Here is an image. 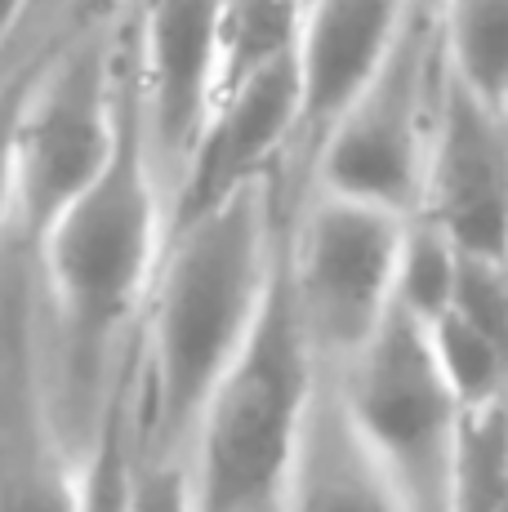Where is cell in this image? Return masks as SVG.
Segmentation results:
<instances>
[{
    "label": "cell",
    "instance_id": "21",
    "mask_svg": "<svg viewBox=\"0 0 508 512\" xmlns=\"http://www.w3.org/2000/svg\"><path fill=\"white\" fill-rule=\"evenodd\" d=\"M130 512H201L192 468L170 455H139Z\"/></svg>",
    "mask_w": 508,
    "mask_h": 512
},
{
    "label": "cell",
    "instance_id": "15",
    "mask_svg": "<svg viewBox=\"0 0 508 512\" xmlns=\"http://www.w3.org/2000/svg\"><path fill=\"white\" fill-rule=\"evenodd\" d=\"M508 499V397L464 410L455 432L446 512H500Z\"/></svg>",
    "mask_w": 508,
    "mask_h": 512
},
{
    "label": "cell",
    "instance_id": "3",
    "mask_svg": "<svg viewBox=\"0 0 508 512\" xmlns=\"http://www.w3.org/2000/svg\"><path fill=\"white\" fill-rule=\"evenodd\" d=\"M36 254L67 330L90 352L121 326L125 312L161 272V201L134 67L116 156L58 214L54 228L36 241Z\"/></svg>",
    "mask_w": 508,
    "mask_h": 512
},
{
    "label": "cell",
    "instance_id": "14",
    "mask_svg": "<svg viewBox=\"0 0 508 512\" xmlns=\"http://www.w3.org/2000/svg\"><path fill=\"white\" fill-rule=\"evenodd\" d=\"M446 72L508 112V0H446Z\"/></svg>",
    "mask_w": 508,
    "mask_h": 512
},
{
    "label": "cell",
    "instance_id": "8",
    "mask_svg": "<svg viewBox=\"0 0 508 512\" xmlns=\"http://www.w3.org/2000/svg\"><path fill=\"white\" fill-rule=\"evenodd\" d=\"M419 219L442 228L459 254L508 259V112L451 72L437 98Z\"/></svg>",
    "mask_w": 508,
    "mask_h": 512
},
{
    "label": "cell",
    "instance_id": "13",
    "mask_svg": "<svg viewBox=\"0 0 508 512\" xmlns=\"http://www.w3.org/2000/svg\"><path fill=\"white\" fill-rule=\"evenodd\" d=\"M415 14V0H312L299 63L308 90V125H335L344 107L366 90L402 27Z\"/></svg>",
    "mask_w": 508,
    "mask_h": 512
},
{
    "label": "cell",
    "instance_id": "4",
    "mask_svg": "<svg viewBox=\"0 0 508 512\" xmlns=\"http://www.w3.org/2000/svg\"><path fill=\"white\" fill-rule=\"evenodd\" d=\"M130 103V67L116 63L103 36L54 49L18 125V219L41 241L54 219L116 156Z\"/></svg>",
    "mask_w": 508,
    "mask_h": 512
},
{
    "label": "cell",
    "instance_id": "22",
    "mask_svg": "<svg viewBox=\"0 0 508 512\" xmlns=\"http://www.w3.org/2000/svg\"><path fill=\"white\" fill-rule=\"evenodd\" d=\"M23 9H27V0H0V45H5V36L18 27Z\"/></svg>",
    "mask_w": 508,
    "mask_h": 512
},
{
    "label": "cell",
    "instance_id": "17",
    "mask_svg": "<svg viewBox=\"0 0 508 512\" xmlns=\"http://www.w3.org/2000/svg\"><path fill=\"white\" fill-rule=\"evenodd\" d=\"M428 339H433L442 374L455 388L464 410L491 406V401L508 397V352L491 334H482L473 321L459 317V312H446V317H437L433 326H428Z\"/></svg>",
    "mask_w": 508,
    "mask_h": 512
},
{
    "label": "cell",
    "instance_id": "7",
    "mask_svg": "<svg viewBox=\"0 0 508 512\" xmlns=\"http://www.w3.org/2000/svg\"><path fill=\"white\" fill-rule=\"evenodd\" d=\"M410 219L366 201L321 192L286 241L290 290L312 348L353 361L397 308Z\"/></svg>",
    "mask_w": 508,
    "mask_h": 512
},
{
    "label": "cell",
    "instance_id": "2",
    "mask_svg": "<svg viewBox=\"0 0 508 512\" xmlns=\"http://www.w3.org/2000/svg\"><path fill=\"white\" fill-rule=\"evenodd\" d=\"M312 348L295 290L286 245L268 303L254 321L241 357L210 392L197 423V499L201 512H259L281 499L299 432L317 397Z\"/></svg>",
    "mask_w": 508,
    "mask_h": 512
},
{
    "label": "cell",
    "instance_id": "5",
    "mask_svg": "<svg viewBox=\"0 0 508 512\" xmlns=\"http://www.w3.org/2000/svg\"><path fill=\"white\" fill-rule=\"evenodd\" d=\"M339 392L357 428L393 472L406 508L446 512V481L464 406L446 383L424 321L393 308L384 330L348 361Z\"/></svg>",
    "mask_w": 508,
    "mask_h": 512
},
{
    "label": "cell",
    "instance_id": "11",
    "mask_svg": "<svg viewBox=\"0 0 508 512\" xmlns=\"http://www.w3.org/2000/svg\"><path fill=\"white\" fill-rule=\"evenodd\" d=\"M308 125V90L299 54L250 72L246 81L219 94L197 152L188 161V183L179 196L174 228L201 219L246 183L268 179V161L281 152L290 134Z\"/></svg>",
    "mask_w": 508,
    "mask_h": 512
},
{
    "label": "cell",
    "instance_id": "9",
    "mask_svg": "<svg viewBox=\"0 0 508 512\" xmlns=\"http://www.w3.org/2000/svg\"><path fill=\"white\" fill-rule=\"evenodd\" d=\"M81 468L50 423L32 334V294L18 263L0 268V512H76Z\"/></svg>",
    "mask_w": 508,
    "mask_h": 512
},
{
    "label": "cell",
    "instance_id": "20",
    "mask_svg": "<svg viewBox=\"0 0 508 512\" xmlns=\"http://www.w3.org/2000/svg\"><path fill=\"white\" fill-rule=\"evenodd\" d=\"M50 58L54 49H41L23 67L0 76V223L9 219V210H18V125H23L27 98H32Z\"/></svg>",
    "mask_w": 508,
    "mask_h": 512
},
{
    "label": "cell",
    "instance_id": "19",
    "mask_svg": "<svg viewBox=\"0 0 508 512\" xmlns=\"http://www.w3.org/2000/svg\"><path fill=\"white\" fill-rule=\"evenodd\" d=\"M134 468H139L134 423L125 410V392H116L99 432H94L90 455L81 464V508L76 512H130Z\"/></svg>",
    "mask_w": 508,
    "mask_h": 512
},
{
    "label": "cell",
    "instance_id": "23",
    "mask_svg": "<svg viewBox=\"0 0 508 512\" xmlns=\"http://www.w3.org/2000/svg\"><path fill=\"white\" fill-rule=\"evenodd\" d=\"M500 512H508V499H504V508H500Z\"/></svg>",
    "mask_w": 508,
    "mask_h": 512
},
{
    "label": "cell",
    "instance_id": "1",
    "mask_svg": "<svg viewBox=\"0 0 508 512\" xmlns=\"http://www.w3.org/2000/svg\"><path fill=\"white\" fill-rule=\"evenodd\" d=\"M268 179L246 183L170 236L152 294L143 428L152 455L201 423V410L241 357L281 263Z\"/></svg>",
    "mask_w": 508,
    "mask_h": 512
},
{
    "label": "cell",
    "instance_id": "12",
    "mask_svg": "<svg viewBox=\"0 0 508 512\" xmlns=\"http://www.w3.org/2000/svg\"><path fill=\"white\" fill-rule=\"evenodd\" d=\"M281 504L286 512H406L393 472L357 428L344 392L317 388Z\"/></svg>",
    "mask_w": 508,
    "mask_h": 512
},
{
    "label": "cell",
    "instance_id": "6",
    "mask_svg": "<svg viewBox=\"0 0 508 512\" xmlns=\"http://www.w3.org/2000/svg\"><path fill=\"white\" fill-rule=\"evenodd\" d=\"M433 18L415 5L397 45L379 63L321 143V192L366 201L379 210H419L428 170V143L442 94H433Z\"/></svg>",
    "mask_w": 508,
    "mask_h": 512
},
{
    "label": "cell",
    "instance_id": "16",
    "mask_svg": "<svg viewBox=\"0 0 508 512\" xmlns=\"http://www.w3.org/2000/svg\"><path fill=\"white\" fill-rule=\"evenodd\" d=\"M312 0H223V85L299 54Z\"/></svg>",
    "mask_w": 508,
    "mask_h": 512
},
{
    "label": "cell",
    "instance_id": "10",
    "mask_svg": "<svg viewBox=\"0 0 508 512\" xmlns=\"http://www.w3.org/2000/svg\"><path fill=\"white\" fill-rule=\"evenodd\" d=\"M134 81L152 156L192 161L223 85V0H143Z\"/></svg>",
    "mask_w": 508,
    "mask_h": 512
},
{
    "label": "cell",
    "instance_id": "18",
    "mask_svg": "<svg viewBox=\"0 0 508 512\" xmlns=\"http://www.w3.org/2000/svg\"><path fill=\"white\" fill-rule=\"evenodd\" d=\"M459 285V250L442 228L428 219L406 228V250H402V272H397V308L410 312L415 321L433 326L446 317L455 303Z\"/></svg>",
    "mask_w": 508,
    "mask_h": 512
}]
</instances>
